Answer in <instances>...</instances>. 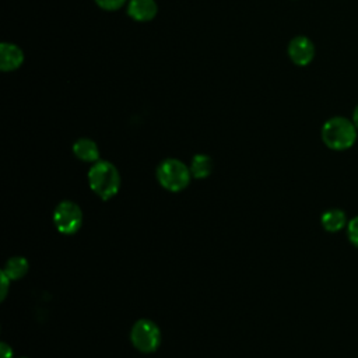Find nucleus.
<instances>
[{"label": "nucleus", "instance_id": "1", "mask_svg": "<svg viewBox=\"0 0 358 358\" xmlns=\"http://www.w3.org/2000/svg\"><path fill=\"white\" fill-rule=\"evenodd\" d=\"M357 130L352 120L334 116L322 126V140L330 150L344 151L355 144Z\"/></svg>", "mask_w": 358, "mask_h": 358}, {"label": "nucleus", "instance_id": "2", "mask_svg": "<svg viewBox=\"0 0 358 358\" xmlns=\"http://www.w3.org/2000/svg\"><path fill=\"white\" fill-rule=\"evenodd\" d=\"M90 186L102 200L112 199L120 187V175L116 166L108 161H96L88 171Z\"/></svg>", "mask_w": 358, "mask_h": 358}, {"label": "nucleus", "instance_id": "3", "mask_svg": "<svg viewBox=\"0 0 358 358\" xmlns=\"http://www.w3.org/2000/svg\"><path fill=\"white\" fill-rule=\"evenodd\" d=\"M190 175V168L175 158L162 161L157 168V179L159 185L171 192L183 190L189 185Z\"/></svg>", "mask_w": 358, "mask_h": 358}, {"label": "nucleus", "instance_id": "4", "mask_svg": "<svg viewBox=\"0 0 358 358\" xmlns=\"http://www.w3.org/2000/svg\"><path fill=\"white\" fill-rule=\"evenodd\" d=\"M130 340L138 351L145 354L154 352L161 343V331L154 322L148 319H140L131 327Z\"/></svg>", "mask_w": 358, "mask_h": 358}, {"label": "nucleus", "instance_id": "5", "mask_svg": "<svg viewBox=\"0 0 358 358\" xmlns=\"http://www.w3.org/2000/svg\"><path fill=\"white\" fill-rule=\"evenodd\" d=\"M53 222L59 232L71 235L76 234L83 224V211L74 201H62L53 213Z\"/></svg>", "mask_w": 358, "mask_h": 358}, {"label": "nucleus", "instance_id": "6", "mask_svg": "<svg viewBox=\"0 0 358 358\" xmlns=\"http://www.w3.org/2000/svg\"><path fill=\"white\" fill-rule=\"evenodd\" d=\"M287 53L292 63H295L296 66H306L313 60L315 46L309 38L299 35L289 41Z\"/></svg>", "mask_w": 358, "mask_h": 358}, {"label": "nucleus", "instance_id": "7", "mask_svg": "<svg viewBox=\"0 0 358 358\" xmlns=\"http://www.w3.org/2000/svg\"><path fill=\"white\" fill-rule=\"evenodd\" d=\"M158 13L155 0H129L127 14L130 18L138 22L151 21Z\"/></svg>", "mask_w": 358, "mask_h": 358}, {"label": "nucleus", "instance_id": "8", "mask_svg": "<svg viewBox=\"0 0 358 358\" xmlns=\"http://www.w3.org/2000/svg\"><path fill=\"white\" fill-rule=\"evenodd\" d=\"M24 63V52L14 43L3 42L0 45V69L14 71Z\"/></svg>", "mask_w": 358, "mask_h": 358}, {"label": "nucleus", "instance_id": "9", "mask_svg": "<svg viewBox=\"0 0 358 358\" xmlns=\"http://www.w3.org/2000/svg\"><path fill=\"white\" fill-rule=\"evenodd\" d=\"M74 155L85 162H96L99 161V150L95 141L90 138H78L73 144Z\"/></svg>", "mask_w": 358, "mask_h": 358}, {"label": "nucleus", "instance_id": "10", "mask_svg": "<svg viewBox=\"0 0 358 358\" xmlns=\"http://www.w3.org/2000/svg\"><path fill=\"white\" fill-rule=\"evenodd\" d=\"M320 221H322L323 228L331 234L341 231L348 224L345 213L340 208H330V210L324 211L322 214Z\"/></svg>", "mask_w": 358, "mask_h": 358}, {"label": "nucleus", "instance_id": "11", "mask_svg": "<svg viewBox=\"0 0 358 358\" xmlns=\"http://www.w3.org/2000/svg\"><path fill=\"white\" fill-rule=\"evenodd\" d=\"M213 171V159L206 154H196L190 162V172L194 178H207Z\"/></svg>", "mask_w": 358, "mask_h": 358}, {"label": "nucleus", "instance_id": "12", "mask_svg": "<svg viewBox=\"0 0 358 358\" xmlns=\"http://www.w3.org/2000/svg\"><path fill=\"white\" fill-rule=\"evenodd\" d=\"M27 271H28V262L21 256H14L8 259L3 268V273L10 280H20L27 274Z\"/></svg>", "mask_w": 358, "mask_h": 358}, {"label": "nucleus", "instance_id": "13", "mask_svg": "<svg viewBox=\"0 0 358 358\" xmlns=\"http://www.w3.org/2000/svg\"><path fill=\"white\" fill-rule=\"evenodd\" d=\"M347 236L348 241L358 248V215H355L352 220L348 221L347 224Z\"/></svg>", "mask_w": 358, "mask_h": 358}, {"label": "nucleus", "instance_id": "14", "mask_svg": "<svg viewBox=\"0 0 358 358\" xmlns=\"http://www.w3.org/2000/svg\"><path fill=\"white\" fill-rule=\"evenodd\" d=\"M98 7H101L105 11H116L120 7L124 6L127 0H94Z\"/></svg>", "mask_w": 358, "mask_h": 358}, {"label": "nucleus", "instance_id": "15", "mask_svg": "<svg viewBox=\"0 0 358 358\" xmlns=\"http://www.w3.org/2000/svg\"><path fill=\"white\" fill-rule=\"evenodd\" d=\"M10 281L11 280L1 271V299H4L6 295H7V289H8V282Z\"/></svg>", "mask_w": 358, "mask_h": 358}, {"label": "nucleus", "instance_id": "16", "mask_svg": "<svg viewBox=\"0 0 358 358\" xmlns=\"http://www.w3.org/2000/svg\"><path fill=\"white\" fill-rule=\"evenodd\" d=\"M1 358H13V350L10 345H7L6 343H1Z\"/></svg>", "mask_w": 358, "mask_h": 358}, {"label": "nucleus", "instance_id": "17", "mask_svg": "<svg viewBox=\"0 0 358 358\" xmlns=\"http://www.w3.org/2000/svg\"><path fill=\"white\" fill-rule=\"evenodd\" d=\"M352 123L355 124V127L358 129V105L355 106L354 112H352Z\"/></svg>", "mask_w": 358, "mask_h": 358}]
</instances>
